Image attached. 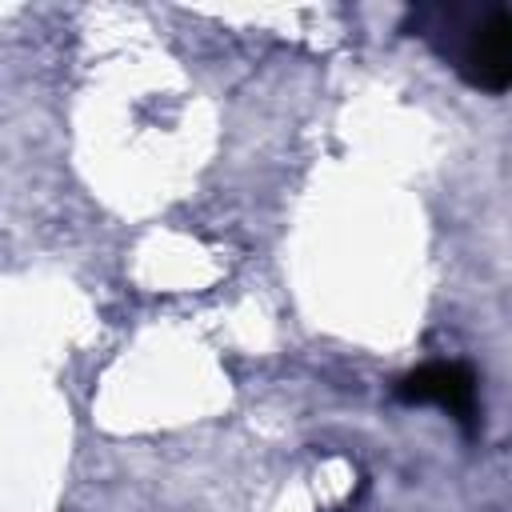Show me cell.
Wrapping results in <instances>:
<instances>
[{"mask_svg":"<svg viewBox=\"0 0 512 512\" xmlns=\"http://www.w3.org/2000/svg\"><path fill=\"white\" fill-rule=\"evenodd\" d=\"M460 76L480 92H508L512 88V12L492 8L460 36L456 48Z\"/></svg>","mask_w":512,"mask_h":512,"instance_id":"cell-1","label":"cell"},{"mask_svg":"<svg viewBox=\"0 0 512 512\" xmlns=\"http://www.w3.org/2000/svg\"><path fill=\"white\" fill-rule=\"evenodd\" d=\"M396 400L404 404H436L456 416L468 432L476 428V376L464 364H424L396 380Z\"/></svg>","mask_w":512,"mask_h":512,"instance_id":"cell-2","label":"cell"}]
</instances>
